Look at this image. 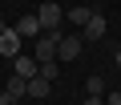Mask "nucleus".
Returning a JSON list of instances; mask_svg holds the SVG:
<instances>
[{
	"label": "nucleus",
	"instance_id": "obj_10",
	"mask_svg": "<svg viewBox=\"0 0 121 105\" xmlns=\"http://www.w3.org/2000/svg\"><path fill=\"white\" fill-rule=\"evenodd\" d=\"M89 16H93L89 8H69L65 12V20H77V24H89Z\"/></svg>",
	"mask_w": 121,
	"mask_h": 105
},
{
	"label": "nucleus",
	"instance_id": "obj_8",
	"mask_svg": "<svg viewBox=\"0 0 121 105\" xmlns=\"http://www.w3.org/2000/svg\"><path fill=\"white\" fill-rule=\"evenodd\" d=\"M48 89H52V81H48V77H40V73L28 81V97H48Z\"/></svg>",
	"mask_w": 121,
	"mask_h": 105
},
{
	"label": "nucleus",
	"instance_id": "obj_13",
	"mask_svg": "<svg viewBox=\"0 0 121 105\" xmlns=\"http://www.w3.org/2000/svg\"><path fill=\"white\" fill-rule=\"evenodd\" d=\"M16 101H20V97H12L8 89H4V93H0V105H16Z\"/></svg>",
	"mask_w": 121,
	"mask_h": 105
},
{
	"label": "nucleus",
	"instance_id": "obj_7",
	"mask_svg": "<svg viewBox=\"0 0 121 105\" xmlns=\"http://www.w3.org/2000/svg\"><path fill=\"white\" fill-rule=\"evenodd\" d=\"M105 36V16L101 12H93L89 16V24H85V40H101Z\"/></svg>",
	"mask_w": 121,
	"mask_h": 105
},
{
	"label": "nucleus",
	"instance_id": "obj_9",
	"mask_svg": "<svg viewBox=\"0 0 121 105\" xmlns=\"http://www.w3.org/2000/svg\"><path fill=\"white\" fill-rule=\"evenodd\" d=\"M8 93H12V97H24V93H28V81H24L20 73H12V81H8Z\"/></svg>",
	"mask_w": 121,
	"mask_h": 105
},
{
	"label": "nucleus",
	"instance_id": "obj_5",
	"mask_svg": "<svg viewBox=\"0 0 121 105\" xmlns=\"http://www.w3.org/2000/svg\"><path fill=\"white\" fill-rule=\"evenodd\" d=\"M12 65H16V73H20V77H24V81H32V77H36V73H40V61H36V57H32V52H20V57H16V61H12Z\"/></svg>",
	"mask_w": 121,
	"mask_h": 105
},
{
	"label": "nucleus",
	"instance_id": "obj_16",
	"mask_svg": "<svg viewBox=\"0 0 121 105\" xmlns=\"http://www.w3.org/2000/svg\"><path fill=\"white\" fill-rule=\"evenodd\" d=\"M4 32H8V24H4V20H0V36H4Z\"/></svg>",
	"mask_w": 121,
	"mask_h": 105
},
{
	"label": "nucleus",
	"instance_id": "obj_11",
	"mask_svg": "<svg viewBox=\"0 0 121 105\" xmlns=\"http://www.w3.org/2000/svg\"><path fill=\"white\" fill-rule=\"evenodd\" d=\"M89 97H105V81L101 77H89Z\"/></svg>",
	"mask_w": 121,
	"mask_h": 105
},
{
	"label": "nucleus",
	"instance_id": "obj_2",
	"mask_svg": "<svg viewBox=\"0 0 121 105\" xmlns=\"http://www.w3.org/2000/svg\"><path fill=\"white\" fill-rule=\"evenodd\" d=\"M36 20H40V28H44V32H60V20H65V8H56L52 0H44V4L36 8Z\"/></svg>",
	"mask_w": 121,
	"mask_h": 105
},
{
	"label": "nucleus",
	"instance_id": "obj_6",
	"mask_svg": "<svg viewBox=\"0 0 121 105\" xmlns=\"http://www.w3.org/2000/svg\"><path fill=\"white\" fill-rule=\"evenodd\" d=\"M20 44H24V40H20V36L12 32V24H8V32L0 36V57H12V61H16V57H20Z\"/></svg>",
	"mask_w": 121,
	"mask_h": 105
},
{
	"label": "nucleus",
	"instance_id": "obj_1",
	"mask_svg": "<svg viewBox=\"0 0 121 105\" xmlns=\"http://www.w3.org/2000/svg\"><path fill=\"white\" fill-rule=\"evenodd\" d=\"M56 44H60V32H40L36 44H32V57L44 65V61H56Z\"/></svg>",
	"mask_w": 121,
	"mask_h": 105
},
{
	"label": "nucleus",
	"instance_id": "obj_17",
	"mask_svg": "<svg viewBox=\"0 0 121 105\" xmlns=\"http://www.w3.org/2000/svg\"><path fill=\"white\" fill-rule=\"evenodd\" d=\"M117 69H121V48H117Z\"/></svg>",
	"mask_w": 121,
	"mask_h": 105
},
{
	"label": "nucleus",
	"instance_id": "obj_3",
	"mask_svg": "<svg viewBox=\"0 0 121 105\" xmlns=\"http://www.w3.org/2000/svg\"><path fill=\"white\" fill-rule=\"evenodd\" d=\"M81 48H85L81 36H60V44H56V61H77Z\"/></svg>",
	"mask_w": 121,
	"mask_h": 105
},
{
	"label": "nucleus",
	"instance_id": "obj_4",
	"mask_svg": "<svg viewBox=\"0 0 121 105\" xmlns=\"http://www.w3.org/2000/svg\"><path fill=\"white\" fill-rule=\"evenodd\" d=\"M12 32H16L20 40H36V36H40L44 28H40V20H36V16H20V20L12 24Z\"/></svg>",
	"mask_w": 121,
	"mask_h": 105
},
{
	"label": "nucleus",
	"instance_id": "obj_14",
	"mask_svg": "<svg viewBox=\"0 0 121 105\" xmlns=\"http://www.w3.org/2000/svg\"><path fill=\"white\" fill-rule=\"evenodd\" d=\"M105 105H121V93H105Z\"/></svg>",
	"mask_w": 121,
	"mask_h": 105
},
{
	"label": "nucleus",
	"instance_id": "obj_15",
	"mask_svg": "<svg viewBox=\"0 0 121 105\" xmlns=\"http://www.w3.org/2000/svg\"><path fill=\"white\" fill-rule=\"evenodd\" d=\"M85 105H105V97H85Z\"/></svg>",
	"mask_w": 121,
	"mask_h": 105
},
{
	"label": "nucleus",
	"instance_id": "obj_12",
	"mask_svg": "<svg viewBox=\"0 0 121 105\" xmlns=\"http://www.w3.org/2000/svg\"><path fill=\"white\" fill-rule=\"evenodd\" d=\"M40 77H48V81H56V61H44V65H40Z\"/></svg>",
	"mask_w": 121,
	"mask_h": 105
}]
</instances>
